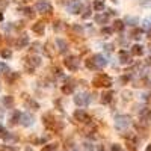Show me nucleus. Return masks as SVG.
<instances>
[{
  "instance_id": "nucleus-28",
  "label": "nucleus",
  "mask_w": 151,
  "mask_h": 151,
  "mask_svg": "<svg viewBox=\"0 0 151 151\" xmlns=\"http://www.w3.org/2000/svg\"><path fill=\"white\" fill-rule=\"evenodd\" d=\"M142 118H145V119H151V110H145V112H142Z\"/></svg>"
},
{
  "instance_id": "nucleus-34",
  "label": "nucleus",
  "mask_w": 151,
  "mask_h": 151,
  "mask_svg": "<svg viewBox=\"0 0 151 151\" xmlns=\"http://www.w3.org/2000/svg\"><path fill=\"white\" fill-rule=\"evenodd\" d=\"M148 38H151V29L148 30Z\"/></svg>"
},
{
  "instance_id": "nucleus-22",
  "label": "nucleus",
  "mask_w": 151,
  "mask_h": 151,
  "mask_svg": "<svg viewBox=\"0 0 151 151\" xmlns=\"http://www.w3.org/2000/svg\"><path fill=\"white\" fill-rule=\"evenodd\" d=\"M0 73H3V74L9 73V67H8L6 64H3V62H0Z\"/></svg>"
},
{
  "instance_id": "nucleus-20",
  "label": "nucleus",
  "mask_w": 151,
  "mask_h": 151,
  "mask_svg": "<svg viewBox=\"0 0 151 151\" xmlns=\"http://www.w3.org/2000/svg\"><path fill=\"white\" fill-rule=\"evenodd\" d=\"M56 150H58V144H50L42 148V151H56Z\"/></svg>"
},
{
  "instance_id": "nucleus-11",
  "label": "nucleus",
  "mask_w": 151,
  "mask_h": 151,
  "mask_svg": "<svg viewBox=\"0 0 151 151\" xmlns=\"http://www.w3.org/2000/svg\"><path fill=\"white\" fill-rule=\"evenodd\" d=\"M27 44H29V38L27 37H21V38H18L15 41V47L17 48H24Z\"/></svg>"
},
{
  "instance_id": "nucleus-19",
  "label": "nucleus",
  "mask_w": 151,
  "mask_h": 151,
  "mask_svg": "<svg viewBox=\"0 0 151 151\" xmlns=\"http://www.w3.org/2000/svg\"><path fill=\"white\" fill-rule=\"evenodd\" d=\"M86 67L89 68V70H98V68H97V65H95V62H94V59H88L86 60Z\"/></svg>"
},
{
  "instance_id": "nucleus-15",
  "label": "nucleus",
  "mask_w": 151,
  "mask_h": 151,
  "mask_svg": "<svg viewBox=\"0 0 151 151\" xmlns=\"http://www.w3.org/2000/svg\"><path fill=\"white\" fill-rule=\"evenodd\" d=\"M32 30H33L35 33H42V32H44V23L38 21L37 24H33V26H32Z\"/></svg>"
},
{
  "instance_id": "nucleus-1",
  "label": "nucleus",
  "mask_w": 151,
  "mask_h": 151,
  "mask_svg": "<svg viewBox=\"0 0 151 151\" xmlns=\"http://www.w3.org/2000/svg\"><path fill=\"white\" fill-rule=\"evenodd\" d=\"M92 83H94V86H97V88H109V86L112 85V80H110L109 76H106V74H98L97 77H94Z\"/></svg>"
},
{
  "instance_id": "nucleus-18",
  "label": "nucleus",
  "mask_w": 151,
  "mask_h": 151,
  "mask_svg": "<svg viewBox=\"0 0 151 151\" xmlns=\"http://www.w3.org/2000/svg\"><path fill=\"white\" fill-rule=\"evenodd\" d=\"M74 91V85H65V86H62V92L64 94H71Z\"/></svg>"
},
{
  "instance_id": "nucleus-8",
  "label": "nucleus",
  "mask_w": 151,
  "mask_h": 151,
  "mask_svg": "<svg viewBox=\"0 0 151 151\" xmlns=\"http://www.w3.org/2000/svg\"><path fill=\"white\" fill-rule=\"evenodd\" d=\"M20 122L23 124V126L29 127V126H32V124H33V117H32L30 113H21L20 115Z\"/></svg>"
},
{
  "instance_id": "nucleus-4",
  "label": "nucleus",
  "mask_w": 151,
  "mask_h": 151,
  "mask_svg": "<svg viewBox=\"0 0 151 151\" xmlns=\"http://www.w3.org/2000/svg\"><path fill=\"white\" fill-rule=\"evenodd\" d=\"M65 67L70 71H77L79 70V59L76 56H70L65 59Z\"/></svg>"
},
{
  "instance_id": "nucleus-27",
  "label": "nucleus",
  "mask_w": 151,
  "mask_h": 151,
  "mask_svg": "<svg viewBox=\"0 0 151 151\" xmlns=\"http://www.w3.org/2000/svg\"><path fill=\"white\" fill-rule=\"evenodd\" d=\"M0 151H15L14 147H6V145H0Z\"/></svg>"
},
{
  "instance_id": "nucleus-31",
  "label": "nucleus",
  "mask_w": 151,
  "mask_h": 151,
  "mask_svg": "<svg viewBox=\"0 0 151 151\" xmlns=\"http://www.w3.org/2000/svg\"><path fill=\"white\" fill-rule=\"evenodd\" d=\"M103 33H104V35H110V33H112V29H109V27L106 29V27H104V29H103Z\"/></svg>"
},
{
  "instance_id": "nucleus-16",
  "label": "nucleus",
  "mask_w": 151,
  "mask_h": 151,
  "mask_svg": "<svg viewBox=\"0 0 151 151\" xmlns=\"http://www.w3.org/2000/svg\"><path fill=\"white\" fill-rule=\"evenodd\" d=\"M131 53L136 56H142V53H144V48H142V46H139V44H136V46L131 47Z\"/></svg>"
},
{
  "instance_id": "nucleus-3",
  "label": "nucleus",
  "mask_w": 151,
  "mask_h": 151,
  "mask_svg": "<svg viewBox=\"0 0 151 151\" xmlns=\"http://www.w3.org/2000/svg\"><path fill=\"white\" fill-rule=\"evenodd\" d=\"M35 9H37L38 12H41V14H51L53 12V8H51V5L47 2V0H39V2H37Z\"/></svg>"
},
{
  "instance_id": "nucleus-9",
  "label": "nucleus",
  "mask_w": 151,
  "mask_h": 151,
  "mask_svg": "<svg viewBox=\"0 0 151 151\" xmlns=\"http://www.w3.org/2000/svg\"><path fill=\"white\" fill-rule=\"evenodd\" d=\"M92 59H94V62H95L97 68H103V67H104L106 64H107V60H106V59H104V58H103L101 55H95V56H94Z\"/></svg>"
},
{
  "instance_id": "nucleus-17",
  "label": "nucleus",
  "mask_w": 151,
  "mask_h": 151,
  "mask_svg": "<svg viewBox=\"0 0 151 151\" xmlns=\"http://www.w3.org/2000/svg\"><path fill=\"white\" fill-rule=\"evenodd\" d=\"M103 98H101V101L106 104V103H110V100H112V92H104L103 95Z\"/></svg>"
},
{
  "instance_id": "nucleus-23",
  "label": "nucleus",
  "mask_w": 151,
  "mask_h": 151,
  "mask_svg": "<svg viewBox=\"0 0 151 151\" xmlns=\"http://www.w3.org/2000/svg\"><path fill=\"white\" fill-rule=\"evenodd\" d=\"M113 24H115V26H113V29H117V30H122V29H124V23H122V21H119V20H117Z\"/></svg>"
},
{
  "instance_id": "nucleus-32",
  "label": "nucleus",
  "mask_w": 151,
  "mask_h": 151,
  "mask_svg": "<svg viewBox=\"0 0 151 151\" xmlns=\"http://www.w3.org/2000/svg\"><path fill=\"white\" fill-rule=\"evenodd\" d=\"M112 151H121V148L118 145H112Z\"/></svg>"
},
{
  "instance_id": "nucleus-37",
  "label": "nucleus",
  "mask_w": 151,
  "mask_h": 151,
  "mask_svg": "<svg viewBox=\"0 0 151 151\" xmlns=\"http://www.w3.org/2000/svg\"><path fill=\"white\" fill-rule=\"evenodd\" d=\"M0 41H2V38H0Z\"/></svg>"
},
{
  "instance_id": "nucleus-29",
  "label": "nucleus",
  "mask_w": 151,
  "mask_h": 151,
  "mask_svg": "<svg viewBox=\"0 0 151 151\" xmlns=\"http://www.w3.org/2000/svg\"><path fill=\"white\" fill-rule=\"evenodd\" d=\"M3 138H5L6 140H17V138H15V136H12V135H6V133L3 135Z\"/></svg>"
},
{
  "instance_id": "nucleus-5",
  "label": "nucleus",
  "mask_w": 151,
  "mask_h": 151,
  "mask_svg": "<svg viewBox=\"0 0 151 151\" xmlns=\"http://www.w3.org/2000/svg\"><path fill=\"white\" fill-rule=\"evenodd\" d=\"M67 9H68V12H71V14H79L82 11V3L79 2V0H73L68 6H67Z\"/></svg>"
},
{
  "instance_id": "nucleus-7",
  "label": "nucleus",
  "mask_w": 151,
  "mask_h": 151,
  "mask_svg": "<svg viewBox=\"0 0 151 151\" xmlns=\"http://www.w3.org/2000/svg\"><path fill=\"white\" fill-rule=\"evenodd\" d=\"M130 126V118L127 115H121V117L117 118V127L118 129H126Z\"/></svg>"
},
{
  "instance_id": "nucleus-10",
  "label": "nucleus",
  "mask_w": 151,
  "mask_h": 151,
  "mask_svg": "<svg viewBox=\"0 0 151 151\" xmlns=\"http://www.w3.org/2000/svg\"><path fill=\"white\" fill-rule=\"evenodd\" d=\"M56 46H58V48H59V51L60 53H67V50H68V44L62 39V38H58L56 39Z\"/></svg>"
},
{
  "instance_id": "nucleus-35",
  "label": "nucleus",
  "mask_w": 151,
  "mask_h": 151,
  "mask_svg": "<svg viewBox=\"0 0 151 151\" xmlns=\"http://www.w3.org/2000/svg\"><path fill=\"white\" fill-rule=\"evenodd\" d=\"M147 151H151V145H148V147H147Z\"/></svg>"
},
{
  "instance_id": "nucleus-21",
  "label": "nucleus",
  "mask_w": 151,
  "mask_h": 151,
  "mask_svg": "<svg viewBox=\"0 0 151 151\" xmlns=\"http://www.w3.org/2000/svg\"><path fill=\"white\" fill-rule=\"evenodd\" d=\"M0 56H2L3 59H9L12 56V53H11V50H2L0 51Z\"/></svg>"
},
{
  "instance_id": "nucleus-13",
  "label": "nucleus",
  "mask_w": 151,
  "mask_h": 151,
  "mask_svg": "<svg viewBox=\"0 0 151 151\" xmlns=\"http://www.w3.org/2000/svg\"><path fill=\"white\" fill-rule=\"evenodd\" d=\"M95 21L98 23V24H106L109 21V15H106V14H97L95 15Z\"/></svg>"
},
{
  "instance_id": "nucleus-14",
  "label": "nucleus",
  "mask_w": 151,
  "mask_h": 151,
  "mask_svg": "<svg viewBox=\"0 0 151 151\" xmlns=\"http://www.w3.org/2000/svg\"><path fill=\"white\" fill-rule=\"evenodd\" d=\"M119 59H121V62H124V64H129V62L131 60V59H130V53L126 51V50L119 51Z\"/></svg>"
},
{
  "instance_id": "nucleus-25",
  "label": "nucleus",
  "mask_w": 151,
  "mask_h": 151,
  "mask_svg": "<svg viewBox=\"0 0 151 151\" xmlns=\"http://www.w3.org/2000/svg\"><path fill=\"white\" fill-rule=\"evenodd\" d=\"M94 148H95V145H92V144H83V151H94Z\"/></svg>"
},
{
  "instance_id": "nucleus-36",
  "label": "nucleus",
  "mask_w": 151,
  "mask_h": 151,
  "mask_svg": "<svg viewBox=\"0 0 151 151\" xmlns=\"http://www.w3.org/2000/svg\"><path fill=\"white\" fill-rule=\"evenodd\" d=\"M112 2H117V0H112Z\"/></svg>"
},
{
  "instance_id": "nucleus-2",
  "label": "nucleus",
  "mask_w": 151,
  "mask_h": 151,
  "mask_svg": "<svg viewBox=\"0 0 151 151\" xmlns=\"http://www.w3.org/2000/svg\"><path fill=\"white\" fill-rule=\"evenodd\" d=\"M74 103L77 106H82V107H85V106H88L91 103V95L88 94V92H80V94H77L74 97Z\"/></svg>"
},
{
  "instance_id": "nucleus-6",
  "label": "nucleus",
  "mask_w": 151,
  "mask_h": 151,
  "mask_svg": "<svg viewBox=\"0 0 151 151\" xmlns=\"http://www.w3.org/2000/svg\"><path fill=\"white\" fill-rule=\"evenodd\" d=\"M74 118L77 119V121H80V122H89L91 121V117L88 115L86 112H83V110H76L74 112Z\"/></svg>"
},
{
  "instance_id": "nucleus-30",
  "label": "nucleus",
  "mask_w": 151,
  "mask_h": 151,
  "mask_svg": "<svg viewBox=\"0 0 151 151\" xmlns=\"http://www.w3.org/2000/svg\"><path fill=\"white\" fill-rule=\"evenodd\" d=\"M3 101H5V104H12V97H5V98H3Z\"/></svg>"
},
{
  "instance_id": "nucleus-24",
  "label": "nucleus",
  "mask_w": 151,
  "mask_h": 151,
  "mask_svg": "<svg viewBox=\"0 0 151 151\" xmlns=\"http://www.w3.org/2000/svg\"><path fill=\"white\" fill-rule=\"evenodd\" d=\"M27 104L30 106V107H33L35 110H37V109H39V104H38L37 101H33V100H27Z\"/></svg>"
},
{
  "instance_id": "nucleus-12",
  "label": "nucleus",
  "mask_w": 151,
  "mask_h": 151,
  "mask_svg": "<svg viewBox=\"0 0 151 151\" xmlns=\"http://www.w3.org/2000/svg\"><path fill=\"white\" fill-rule=\"evenodd\" d=\"M92 8H94V11H97V12H101V11H104L106 5H104V2H103V0H94Z\"/></svg>"
},
{
  "instance_id": "nucleus-26",
  "label": "nucleus",
  "mask_w": 151,
  "mask_h": 151,
  "mask_svg": "<svg viewBox=\"0 0 151 151\" xmlns=\"http://www.w3.org/2000/svg\"><path fill=\"white\" fill-rule=\"evenodd\" d=\"M126 23H131V26H135L138 23V18H133V17H127L126 18Z\"/></svg>"
},
{
  "instance_id": "nucleus-33",
  "label": "nucleus",
  "mask_w": 151,
  "mask_h": 151,
  "mask_svg": "<svg viewBox=\"0 0 151 151\" xmlns=\"http://www.w3.org/2000/svg\"><path fill=\"white\" fill-rule=\"evenodd\" d=\"M65 151H77V148H74V147H71V148H68V147H67V148H65Z\"/></svg>"
}]
</instances>
